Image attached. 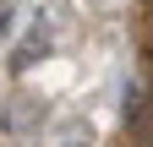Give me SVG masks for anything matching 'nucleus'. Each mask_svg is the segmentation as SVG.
I'll return each mask as SVG.
<instances>
[{
  "label": "nucleus",
  "instance_id": "obj_1",
  "mask_svg": "<svg viewBox=\"0 0 153 147\" xmlns=\"http://www.w3.org/2000/svg\"><path fill=\"white\" fill-rule=\"evenodd\" d=\"M33 125H44V104L16 93V98H11V109H6V131H16V136H22V131H33Z\"/></svg>",
  "mask_w": 153,
  "mask_h": 147
},
{
  "label": "nucleus",
  "instance_id": "obj_3",
  "mask_svg": "<svg viewBox=\"0 0 153 147\" xmlns=\"http://www.w3.org/2000/svg\"><path fill=\"white\" fill-rule=\"evenodd\" d=\"M66 147H88V142H82V136H71V142H66Z\"/></svg>",
  "mask_w": 153,
  "mask_h": 147
},
{
  "label": "nucleus",
  "instance_id": "obj_2",
  "mask_svg": "<svg viewBox=\"0 0 153 147\" xmlns=\"http://www.w3.org/2000/svg\"><path fill=\"white\" fill-rule=\"evenodd\" d=\"M16 27V0H0V38H11Z\"/></svg>",
  "mask_w": 153,
  "mask_h": 147
}]
</instances>
